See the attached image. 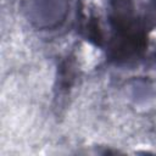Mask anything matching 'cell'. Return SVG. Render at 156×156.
I'll list each match as a JSON object with an SVG mask.
<instances>
[{
  "instance_id": "6da1fadb",
  "label": "cell",
  "mask_w": 156,
  "mask_h": 156,
  "mask_svg": "<svg viewBox=\"0 0 156 156\" xmlns=\"http://www.w3.org/2000/svg\"><path fill=\"white\" fill-rule=\"evenodd\" d=\"M68 13L67 0H28L27 16L32 26L40 30L60 27Z\"/></svg>"
},
{
  "instance_id": "7a4b0ae2",
  "label": "cell",
  "mask_w": 156,
  "mask_h": 156,
  "mask_svg": "<svg viewBox=\"0 0 156 156\" xmlns=\"http://www.w3.org/2000/svg\"><path fill=\"white\" fill-rule=\"evenodd\" d=\"M133 88V98L135 99L136 102H141V101H147L149 99L154 98L156 91L154 89V87L144 80H139L135 82Z\"/></svg>"
}]
</instances>
